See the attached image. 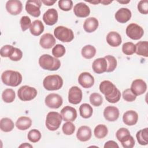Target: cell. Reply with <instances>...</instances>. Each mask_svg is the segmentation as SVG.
<instances>
[{"mask_svg": "<svg viewBox=\"0 0 148 148\" xmlns=\"http://www.w3.org/2000/svg\"><path fill=\"white\" fill-rule=\"evenodd\" d=\"M99 90L105 95L106 99L110 103H116L120 99V91L113 83L109 80H103L100 83Z\"/></svg>", "mask_w": 148, "mask_h": 148, "instance_id": "obj_1", "label": "cell"}, {"mask_svg": "<svg viewBox=\"0 0 148 148\" xmlns=\"http://www.w3.org/2000/svg\"><path fill=\"white\" fill-rule=\"evenodd\" d=\"M39 64L43 69L51 71L58 70L61 66L60 61L58 58L47 54H43L39 57Z\"/></svg>", "mask_w": 148, "mask_h": 148, "instance_id": "obj_2", "label": "cell"}, {"mask_svg": "<svg viewBox=\"0 0 148 148\" xmlns=\"http://www.w3.org/2000/svg\"><path fill=\"white\" fill-rule=\"evenodd\" d=\"M1 79L5 85L16 87L21 84L23 77L21 74L17 71L7 70L2 73Z\"/></svg>", "mask_w": 148, "mask_h": 148, "instance_id": "obj_3", "label": "cell"}, {"mask_svg": "<svg viewBox=\"0 0 148 148\" xmlns=\"http://www.w3.org/2000/svg\"><path fill=\"white\" fill-rule=\"evenodd\" d=\"M44 88L49 91H54L60 89L63 85L62 77L58 75H49L45 77L43 81Z\"/></svg>", "mask_w": 148, "mask_h": 148, "instance_id": "obj_4", "label": "cell"}, {"mask_svg": "<svg viewBox=\"0 0 148 148\" xmlns=\"http://www.w3.org/2000/svg\"><path fill=\"white\" fill-rule=\"evenodd\" d=\"M62 120V116L59 113L50 112L46 116V126L50 131H56L60 127Z\"/></svg>", "mask_w": 148, "mask_h": 148, "instance_id": "obj_5", "label": "cell"}, {"mask_svg": "<svg viewBox=\"0 0 148 148\" xmlns=\"http://www.w3.org/2000/svg\"><path fill=\"white\" fill-rule=\"evenodd\" d=\"M55 37L62 42H71L74 38L73 31L64 26H58L54 30Z\"/></svg>", "mask_w": 148, "mask_h": 148, "instance_id": "obj_6", "label": "cell"}, {"mask_svg": "<svg viewBox=\"0 0 148 148\" xmlns=\"http://www.w3.org/2000/svg\"><path fill=\"white\" fill-rule=\"evenodd\" d=\"M37 95V90L29 86H23L17 91L18 98L23 101H29L34 99Z\"/></svg>", "mask_w": 148, "mask_h": 148, "instance_id": "obj_7", "label": "cell"}, {"mask_svg": "<svg viewBox=\"0 0 148 148\" xmlns=\"http://www.w3.org/2000/svg\"><path fill=\"white\" fill-rule=\"evenodd\" d=\"M125 32L127 35L133 40L140 39L144 34V31L142 27L135 23L130 24L126 28Z\"/></svg>", "mask_w": 148, "mask_h": 148, "instance_id": "obj_8", "label": "cell"}, {"mask_svg": "<svg viewBox=\"0 0 148 148\" xmlns=\"http://www.w3.org/2000/svg\"><path fill=\"white\" fill-rule=\"evenodd\" d=\"M42 2L39 0L27 1L25 4V10L31 16L38 17L40 15V8Z\"/></svg>", "mask_w": 148, "mask_h": 148, "instance_id": "obj_9", "label": "cell"}, {"mask_svg": "<svg viewBox=\"0 0 148 148\" xmlns=\"http://www.w3.org/2000/svg\"><path fill=\"white\" fill-rule=\"evenodd\" d=\"M46 105L51 109H58L62 104L63 100L62 97L55 93H51L46 96L45 99Z\"/></svg>", "mask_w": 148, "mask_h": 148, "instance_id": "obj_10", "label": "cell"}, {"mask_svg": "<svg viewBox=\"0 0 148 148\" xmlns=\"http://www.w3.org/2000/svg\"><path fill=\"white\" fill-rule=\"evenodd\" d=\"M83 94L82 90L77 86H72L70 88L68 92V101L74 105L79 103L82 99Z\"/></svg>", "mask_w": 148, "mask_h": 148, "instance_id": "obj_11", "label": "cell"}, {"mask_svg": "<svg viewBox=\"0 0 148 148\" xmlns=\"http://www.w3.org/2000/svg\"><path fill=\"white\" fill-rule=\"evenodd\" d=\"M6 9L12 15H18L22 11L23 5L20 1L9 0L6 3Z\"/></svg>", "mask_w": 148, "mask_h": 148, "instance_id": "obj_12", "label": "cell"}, {"mask_svg": "<svg viewBox=\"0 0 148 148\" xmlns=\"http://www.w3.org/2000/svg\"><path fill=\"white\" fill-rule=\"evenodd\" d=\"M130 89L136 96L140 95L146 92L147 84L142 79H135L132 82Z\"/></svg>", "mask_w": 148, "mask_h": 148, "instance_id": "obj_13", "label": "cell"}, {"mask_svg": "<svg viewBox=\"0 0 148 148\" xmlns=\"http://www.w3.org/2000/svg\"><path fill=\"white\" fill-rule=\"evenodd\" d=\"M78 82L83 88H89L94 85V78L90 73L84 72L79 76Z\"/></svg>", "mask_w": 148, "mask_h": 148, "instance_id": "obj_14", "label": "cell"}, {"mask_svg": "<svg viewBox=\"0 0 148 148\" xmlns=\"http://www.w3.org/2000/svg\"><path fill=\"white\" fill-rule=\"evenodd\" d=\"M61 115L64 121L72 122L77 117V112L74 108L66 106L61 109Z\"/></svg>", "mask_w": 148, "mask_h": 148, "instance_id": "obj_15", "label": "cell"}, {"mask_svg": "<svg viewBox=\"0 0 148 148\" xmlns=\"http://www.w3.org/2000/svg\"><path fill=\"white\" fill-rule=\"evenodd\" d=\"M43 20L46 25H53L58 21V12L54 8L49 9L43 16Z\"/></svg>", "mask_w": 148, "mask_h": 148, "instance_id": "obj_16", "label": "cell"}, {"mask_svg": "<svg viewBox=\"0 0 148 148\" xmlns=\"http://www.w3.org/2000/svg\"><path fill=\"white\" fill-rule=\"evenodd\" d=\"M119 110L114 106H106L103 110V116L109 121H114L119 117Z\"/></svg>", "mask_w": 148, "mask_h": 148, "instance_id": "obj_17", "label": "cell"}, {"mask_svg": "<svg viewBox=\"0 0 148 148\" xmlns=\"http://www.w3.org/2000/svg\"><path fill=\"white\" fill-rule=\"evenodd\" d=\"M132 13L130 9L125 8H122L119 9L115 13L116 20L120 23H125L131 18Z\"/></svg>", "mask_w": 148, "mask_h": 148, "instance_id": "obj_18", "label": "cell"}, {"mask_svg": "<svg viewBox=\"0 0 148 148\" xmlns=\"http://www.w3.org/2000/svg\"><path fill=\"white\" fill-rule=\"evenodd\" d=\"M74 14L78 17H86L90 13V10L88 5L83 2L76 3L73 8Z\"/></svg>", "mask_w": 148, "mask_h": 148, "instance_id": "obj_19", "label": "cell"}, {"mask_svg": "<svg viewBox=\"0 0 148 148\" xmlns=\"http://www.w3.org/2000/svg\"><path fill=\"white\" fill-rule=\"evenodd\" d=\"M107 68V61L104 57L95 59L92 64V68L94 72L98 74L106 72Z\"/></svg>", "mask_w": 148, "mask_h": 148, "instance_id": "obj_20", "label": "cell"}, {"mask_svg": "<svg viewBox=\"0 0 148 148\" xmlns=\"http://www.w3.org/2000/svg\"><path fill=\"white\" fill-rule=\"evenodd\" d=\"M55 43L56 39L53 35L50 33H46L43 34L40 38L39 44L43 49H50L54 46Z\"/></svg>", "mask_w": 148, "mask_h": 148, "instance_id": "obj_21", "label": "cell"}, {"mask_svg": "<svg viewBox=\"0 0 148 148\" xmlns=\"http://www.w3.org/2000/svg\"><path fill=\"white\" fill-rule=\"evenodd\" d=\"M91 135V128L86 125L80 127L76 133V137L77 139L81 142H86L90 140Z\"/></svg>", "mask_w": 148, "mask_h": 148, "instance_id": "obj_22", "label": "cell"}, {"mask_svg": "<svg viewBox=\"0 0 148 148\" xmlns=\"http://www.w3.org/2000/svg\"><path fill=\"white\" fill-rule=\"evenodd\" d=\"M138 120V114L134 110H128L123 116V121L125 125L131 126L135 125Z\"/></svg>", "mask_w": 148, "mask_h": 148, "instance_id": "obj_23", "label": "cell"}, {"mask_svg": "<svg viewBox=\"0 0 148 148\" xmlns=\"http://www.w3.org/2000/svg\"><path fill=\"white\" fill-rule=\"evenodd\" d=\"M98 20L93 17H88L86 19L83 24V28L88 33H91L95 31L98 27Z\"/></svg>", "mask_w": 148, "mask_h": 148, "instance_id": "obj_24", "label": "cell"}, {"mask_svg": "<svg viewBox=\"0 0 148 148\" xmlns=\"http://www.w3.org/2000/svg\"><path fill=\"white\" fill-rule=\"evenodd\" d=\"M106 42L112 47H117L121 43V37L118 32L111 31L106 36Z\"/></svg>", "mask_w": 148, "mask_h": 148, "instance_id": "obj_25", "label": "cell"}, {"mask_svg": "<svg viewBox=\"0 0 148 148\" xmlns=\"http://www.w3.org/2000/svg\"><path fill=\"white\" fill-rule=\"evenodd\" d=\"M44 28L45 27L42 21L36 20L32 23L29 27V31L32 35L38 36L43 32Z\"/></svg>", "mask_w": 148, "mask_h": 148, "instance_id": "obj_26", "label": "cell"}, {"mask_svg": "<svg viewBox=\"0 0 148 148\" xmlns=\"http://www.w3.org/2000/svg\"><path fill=\"white\" fill-rule=\"evenodd\" d=\"M32 125V120L29 117L21 116L16 122V127L20 130H26Z\"/></svg>", "mask_w": 148, "mask_h": 148, "instance_id": "obj_27", "label": "cell"}, {"mask_svg": "<svg viewBox=\"0 0 148 148\" xmlns=\"http://www.w3.org/2000/svg\"><path fill=\"white\" fill-rule=\"evenodd\" d=\"M135 53L139 56L148 57V42L139 41L135 45Z\"/></svg>", "mask_w": 148, "mask_h": 148, "instance_id": "obj_28", "label": "cell"}, {"mask_svg": "<svg viewBox=\"0 0 148 148\" xmlns=\"http://www.w3.org/2000/svg\"><path fill=\"white\" fill-rule=\"evenodd\" d=\"M14 124L13 121L8 117L2 118L0 121V128L5 132H10L14 128Z\"/></svg>", "mask_w": 148, "mask_h": 148, "instance_id": "obj_29", "label": "cell"}, {"mask_svg": "<svg viewBox=\"0 0 148 148\" xmlns=\"http://www.w3.org/2000/svg\"><path fill=\"white\" fill-rule=\"evenodd\" d=\"M136 138L140 145H147L148 144V128H145L138 131L136 134Z\"/></svg>", "mask_w": 148, "mask_h": 148, "instance_id": "obj_30", "label": "cell"}, {"mask_svg": "<svg viewBox=\"0 0 148 148\" xmlns=\"http://www.w3.org/2000/svg\"><path fill=\"white\" fill-rule=\"evenodd\" d=\"M81 53L84 58L91 59L95 56L96 54V49L92 45H86L82 49Z\"/></svg>", "mask_w": 148, "mask_h": 148, "instance_id": "obj_31", "label": "cell"}, {"mask_svg": "<svg viewBox=\"0 0 148 148\" xmlns=\"http://www.w3.org/2000/svg\"><path fill=\"white\" fill-rule=\"evenodd\" d=\"M80 116L84 119L90 118L93 113L92 108L88 103H83L79 108Z\"/></svg>", "mask_w": 148, "mask_h": 148, "instance_id": "obj_32", "label": "cell"}, {"mask_svg": "<svg viewBox=\"0 0 148 148\" xmlns=\"http://www.w3.org/2000/svg\"><path fill=\"white\" fill-rule=\"evenodd\" d=\"M108 132V128L104 124L97 125L94 130V135L98 139H102L105 138L107 135Z\"/></svg>", "mask_w": 148, "mask_h": 148, "instance_id": "obj_33", "label": "cell"}, {"mask_svg": "<svg viewBox=\"0 0 148 148\" xmlns=\"http://www.w3.org/2000/svg\"><path fill=\"white\" fill-rule=\"evenodd\" d=\"M16 97L14 91L11 88L5 89L2 94V98L6 103H11L14 101Z\"/></svg>", "mask_w": 148, "mask_h": 148, "instance_id": "obj_34", "label": "cell"}, {"mask_svg": "<svg viewBox=\"0 0 148 148\" xmlns=\"http://www.w3.org/2000/svg\"><path fill=\"white\" fill-rule=\"evenodd\" d=\"M104 58L106 60L107 64H108V68L106 72H111L114 71V69L117 67V64L116 58L113 56H110V55L106 56Z\"/></svg>", "mask_w": 148, "mask_h": 148, "instance_id": "obj_35", "label": "cell"}, {"mask_svg": "<svg viewBox=\"0 0 148 148\" xmlns=\"http://www.w3.org/2000/svg\"><path fill=\"white\" fill-rule=\"evenodd\" d=\"M120 142L123 147L125 148H132L135 145V140L130 134L123 137Z\"/></svg>", "mask_w": 148, "mask_h": 148, "instance_id": "obj_36", "label": "cell"}, {"mask_svg": "<svg viewBox=\"0 0 148 148\" xmlns=\"http://www.w3.org/2000/svg\"><path fill=\"white\" fill-rule=\"evenodd\" d=\"M122 51L128 56L133 54L135 53V45L131 42L124 43L122 46Z\"/></svg>", "mask_w": 148, "mask_h": 148, "instance_id": "obj_37", "label": "cell"}, {"mask_svg": "<svg viewBox=\"0 0 148 148\" xmlns=\"http://www.w3.org/2000/svg\"><path fill=\"white\" fill-rule=\"evenodd\" d=\"M90 102L94 106H99L102 103L103 98L99 93L94 92L90 96Z\"/></svg>", "mask_w": 148, "mask_h": 148, "instance_id": "obj_38", "label": "cell"}, {"mask_svg": "<svg viewBox=\"0 0 148 148\" xmlns=\"http://www.w3.org/2000/svg\"><path fill=\"white\" fill-rule=\"evenodd\" d=\"M14 49L15 47L12 45H4L0 50V54L2 57H9L13 53Z\"/></svg>", "mask_w": 148, "mask_h": 148, "instance_id": "obj_39", "label": "cell"}, {"mask_svg": "<svg viewBox=\"0 0 148 148\" xmlns=\"http://www.w3.org/2000/svg\"><path fill=\"white\" fill-rule=\"evenodd\" d=\"M66 52L65 47L61 44H57L52 49V54L56 58L62 57Z\"/></svg>", "mask_w": 148, "mask_h": 148, "instance_id": "obj_40", "label": "cell"}, {"mask_svg": "<svg viewBox=\"0 0 148 148\" xmlns=\"http://www.w3.org/2000/svg\"><path fill=\"white\" fill-rule=\"evenodd\" d=\"M28 139L29 140L33 143H36L39 141L41 138V133L39 131L36 129L31 130L28 134Z\"/></svg>", "mask_w": 148, "mask_h": 148, "instance_id": "obj_41", "label": "cell"}, {"mask_svg": "<svg viewBox=\"0 0 148 148\" xmlns=\"http://www.w3.org/2000/svg\"><path fill=\"white\" fill-rule=\"evenodd\" d=\"M62 130L65 135H71L74 133L75 131V126L71 121H68L63 124Z\"/></svg>", "mask_w": 148, "mask_h": 148, "instance_id": "obj_42", "label": "cell"}, {"mask_svg": "<svg viewBox=\"0 0 148 148\" xmlns=\"http://www.w3.org/2000/svg\"><path fill=\"white\" fill-rule=\"evenodd\" d=\"M58 7L63 11H69L73 7L71 0H60L58 1Z\"/></svg>", "mask_w": 148, "mask_h": 148, "instance_id": "obj_43", "label": "cell"}, {"mask_svg": "<svg viewBox=\"0 0 148 148\" xmlns=\"http://www.w3.org/2000/svg\"><path fill=\"white\" fill-rule=\"evenodd\" d=\"M122 95L123 99L128 102H132L136 98V96L132 92L130 88H127L123 91Z\"/></svg>", "mask_w": 148, "mask_h": 148, "instance_id": "obj_44", "label": "cell"}, {"mask_svg": "<svg viewBox=\"0 0 148 148\" xmlns=\"http://www.w3.org/2000/svg\"><path fill=\"white\" fill-rule=\"evenodd\" d=\"M20 23L21 30L23 31H25L27 29L29 28L32 24L30 18L27 16H24L21 17L20 21Z\"/></svg>", "mask_w": 148, "mask_h": 148, "instance_id": "obj_45", "label": "cell"}, {"mask_svg": "<svg viewBox=\"0 0 148 148\" xmlns=\"http://www.w3.org/2000/svg\"><path fill=\"white\" fill-rule=\"evenodd\" d=\"M138 9L140 13L147 14L148 13V1L147 0L140 1L138 4Z\"/></svg>", "mask_w": 148, "mask_h": 148, "instance_id": "obj_46", "label": "cell"}, {"mask_svg": "<svg viewBox=\"0 0 148 148\" xmlns=\"http://www.w3.org/2000/svg\"><path fill=\"white\" fill-rule=\"evenodd\" d=\"M23 57V53L21 50L17 47H15L14 51L12 55L10 56L9 58L13 61H18L21 59Z\"/></svg>", "mask_w": 148, "mask_h": 148, "instance_id": "obj_47", "label": "cell"}, {"mask_svg": "<svg viewBox=\"0 0 148 148\" xmlns=\"http://www.w3.org/2000/svg\"><path fill=\"white\" fill-rule=\"evenodd\" d=\"M130 132L129 131V130L127 128H120V129H119L116 133V136L117 139H118L119 141H120L123 137H124L125 136L127 135H130Z\"/></svg>", "mask_w": 148, "mask_h": 148, "instance_id": "obj_48", "label": "cell"}, {"mask_svg": "<svg viewBox=\"0 0 148 148\" xmlns=\"http://www.w3.org/2000/svg\"><path fill=\"white\" fill-rule=\"evenodd\" d=\"M104 147L105 148H107V147H116V148H119V145H117V143L113 141V140H109L108 142H106L104 145Z\"/></svg>", "mask_w": 148, "mask_h": 148, "instance_id": "obj_49", "label": "cell"}, {"mask_svg": "<svg viewBox=\"0 0 148 148\" xmlns=\"http://www.w3.org/2000/svg\"><path fill=\"white\" fill-rule=\"evenodd\" d=\"M41 2L42 3H43L45 5H47V6H51L53 5H54L56 2V1H49V0H45V1H41Z\"/></svg>", "mask_w": 148, "mask_h": 148, "instance_id": "obj_50", "label": "cell"}, {"mask_svg": "<svg viewBox=\"0 0 148 148\" xmlns=\"http://www.w3.org/2000/svg\"><path fill=\"white\" fill-rule=\"evenodd\" d=\"M19 147H32V146L28 143H24L19 146Z\"/></svg>", "mask_w": 148, "mask_h": 148, "instance_id": "obj_51", "label": "cell"}, {"mask_svg": "<svg viewBox=\"0 0 148 148\" xmlns=\"http://www.w3.org/2000/svg\"><path fill=\"white\" fill-rule=\"evenodd\" d=\"M112 2V1H105L104 0V1H101L100 3H101L102 4L104 5H107L110 4Z\"/></svg>", "mask_w": 148, "mask_h": 148, "instance_id": "obj_52", "label": "cell"}, {"mask_svg": "<svg viewBox=\"0 0 148 148\" xmlns=\"http://www.w3.org/2000/svg\"><path fill=\"white\" fill-rule=\"evenodd\" d=\"M89 3H92V4H95V5H97V4H98L101 2V1H88Z\"/></svg>", "mask_w": 148, "mask_h": 148, "instance_id": "obj_53", "label": "cell"}, {"mask_svg": "<svg viewBox=\"0 0 148 148\" xmlns=\"http://www.w3.org/2000/svg\"><path fill=\"white\" fill-rule=\"evenodd\" d=\"M118 2L120 3H123V4H125V3H128L130 2V1H117Z\"/></svg>", "mask_w": 148, "mask_h": 148, "instance_id": "obj_54", "label": "cell"}]
</instances>
